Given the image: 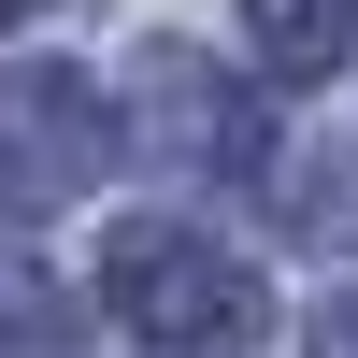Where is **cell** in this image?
I'll return each mask as SVG.
<instances>
[{"label": "cell", "mask_w": 358, "mask_h": 358, "mask_svg": "<svg viewBox=\"0 0 358 358\" xmlns=\"http://www.w3.org/2000/svg\"><path fill=\"white\" fill-rule=\"evenodd\" d=\"M143 101H158L172 158H201V172H244V158H258V115L229 101V86L201 72V57H158V72H143Z\"/></svg>", "instance_id": "3957f363"}, {"label": "cell", "mask_w": 358, "mask_h": 358, "mask_svg": "<svg viewBox=\"0 0 358 358\" xmlns=\"http://www.w3.org/2000/svg\"><path fill=\"white\" fill-rule=\"evenodd\" d=\"M115 158V115L72 72H0V215H57Z\"/></svg>", "instance_id": "7a4b0ae2"}, {"label": "cell", "mask_w": 358, "mask_h": 358, "mask_svg": "<svg viewBox=\"0 0 358 358\" xmlns=\"http://www.w3.org/2000/svg\"><path fill=\"white\" fill-rule=\"evenodd\" d=\"M101 301H115V330L158 344V358H244L258 344V273L215 258L201 229H158V215L101 244Z\"/></svg>", "instance_id": "6da1fadb"}, {"label": "cell", "mask_w": 358, "mask_h": 358, "mask_svg": "<svg viewBox=\"0 0 358 358\" xmlns=\"http://www.w3.org/2000/svg\"><path fill=\"white\" fill-rule=\"evenodd\" d=\"M0 15H29V0H0Z\"/></svg>", "instance_id": "5b68a950"}, {"label": "cell", "mask_w": 358, "mask_h": 358, "mask_svg": "<svg viewBox=\"0 0 358 358\" xmlns=\"http://www.w3.org/2000/svg\"><path fill=\"white\" fill-rule=\"evenodd\" d=\"M244 29H258V72H330L358 43V0H244Z\"/></svg>", "instance_id": "277c9868"}]
</instances>
